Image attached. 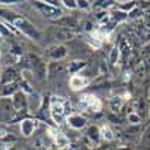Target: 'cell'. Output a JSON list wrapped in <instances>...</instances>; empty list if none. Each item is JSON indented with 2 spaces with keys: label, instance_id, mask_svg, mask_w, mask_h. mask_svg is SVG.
Wrapping results in <instances>:
<instances>
[{
  "label": "cell",
  "instance_id": "obj_1",
  "mask_svg": "<svg viewBox=\"0 0 150 150\" xmlns=\"http://www.w3.org/2000/svg\"><path fill=\"white\" fill-rule=\"evenodd\" d=\"M0 20L12 24V26L18 30V33H23L24 36H27L29 39H32L35 42H39L42 39V35H41L39 30L35 27V24L30 23L26 17L17 14V12H14V11L0 9Z\"/></svg>",
  "mask_w": 150,
  "mask_h": 150
},
{
  "label": "cell",
  "instance_id": "obj_2",
  "mask_svg": "<svg viewBox=\"0 0 150 150\" xmlns=\"http://www.w3.org/2000/svg\"><path fill=\"white\" fill-rule=\"evenodd\" d=\"M71 114H72V107L66 98L59 95L50 96V116H51V120L57 126L66 123Z\"/></svg>",
  "mask_w": 150,
  "mask_h": 150
},
{
  "label": "cell",
  "instance_id": "obj_3",
  "mask_svg": "<svg viewBox=\"0 0 150 150\" xmlns=\"http://www.w3.org/2000/svg\"><path fill=\"white\" fill-rule=\"evenodd\" d=\"M78 105L83 111H89V112H99L102 110V102L98 96L93 93H84L80 96Z\"/></svg>",
  "mask_w": 150,
  "mask_h": 150
},
{
  "label": "cell",
  "instance_id": "obj_4",
  "mask_svg": "<svg viewBox=\"0 0 150 150\" xmlns=\"http://www.w3.org/2000/svg\"><path fill=\"white\" fill-rule=\"evenodd\" d=\"M29 57H30V72L38 80H41V81L47 80V77H48V65L41 57H38L36 54H29Z\"/></svg>",
  "mask_w": 150,
  "mask_h": 150
},
{
  "label": "cell",
  "instance_id": "obj_5",
  "mask_svg": "<svg viewBox=\"0 0 150 150\" xmlns=\"http://www.w3.org/2000/svg\"><path fill=\"white\" fill-rule=\"evenodd\" d=\"M33 8L39 12V14L48 20H57L60 18L62 15H63V11H62L60 8H56V6H51L50 3L47 2H33Z\"/></svg>",
  "mask_w": 150,
  "mask_h": 150
},
{
  "label": "cell",
  "instance_id": "obj_6",
  "mask_svg": "<svg viewBox=\"0 0 150 150\" xmlns=\"http://www.w3.org/2000/svg\"><path fill=\"white\" fill-rule=\"evenodd\" d=\"M17 110L14 108L11 98H0V123L9 125L12 117L15 116Z\"/></svg>",
  "mask_w": 150,
  "mask_h": 150
},
{
  "label": "cell",
  "instance_id": "obj_7",
  "mask_svg": "<svg viewBox=\"0 0 150 150\" xmlns=\"http://www.w3.org/2000/svg\"><path fill=\"white\" fill-rule=\"evenodd\" d=\"M48 137H50V140H51L53 146L59 150H65L71 146L69 138L62 131H59L57 128H48Z\"/></svg>",
  "mask_w": 150,
  "mask_h": 150
},
{
  "label": "cell",
  "instance_id": "obj_8",
  "mask_svg": "<svg viewBox=\"0 0 150 150\" xmlns=\"http://www.w3.org/2000/svg\"><path fill=\"white\" fill-rule=\"evenodd\" d=\"M50 36L53 38V39H57V41H71L74 39L75 36H77V32L74 30V27H51V30H50Z\"/></svg>",
  "mask_w": 150,
  "mask_h": 150
},
{
  "label": "cell",
  "instance_id": "obj_9",
  "mask_svg": "<svg viewBox=\"0 0 150 150\" xmlns=\"http://www.w3.org/2000/svg\"><path fill=\"white\" fill-rule=\"evenodd\" d=\"M38 128H39V120H36L33 117H27L20 123V132H21V135L24 137V138L32 137L36 132Z\"/></svg>",
  "mask_w": 150,
  "mask_h": 150
},
{
  "label": "cell",
  "instance_id": "obj_10",
  "mask_svg": "<svg viewBox=\"0 0 150 150\" xmlns=\"http://www.w3.org/2000/svg\"><path fill=\"white\" fill-rule=\"evenodd\" d=\"M45 54L51 62H62L68 56V48L65 45H62V44H56L53 47H50Z\"/></svg>",
  "mask_w": 150,
  "mask_h": 150
},
{
  "label": "cell",
  "instance_id": "obj_11",
  "mask_svg": "<svg viewBox=\"0 0 150 150\" xmlns=\"http://www.w3.org/2000/svg\"><path fill=\"white\" fill-rule=\"evenodd\" d=\"M69 89L74 90V92H81L84 90L87 86L90 84V80L86 77V75H81V74H77V75H72V77H69Z\"/></svg>",
  "mask_w": 150,
  "mask_h": 150
},
{
  "label": "cell",
  "instance_id": "obj_12",
  "mask_svg": "<svg viewBox=\"0 0 150 150\" xmlns=\"http://www.w3.org/2000/svg\"><path fill=\"white\" fill-rule=\"evenodd\" d=\"M86 140L89 141L92 146L98 147L102 141V135H101V126L98 125H89L86 129Z\"/></svg>",
  "mask_w": 150,
  "mask_h": 150
},
{
  "label": "cell",
  "instance_id": "obj_13",
  "mask_svg": "<svg viewBox=\"0 0 150 150\" xmlns=\"http://www.w3.org/2000/svg\"><path fill=\"white\" fill-rule=\"evenodd\" d=\"M20 75L14 66H6L2 72H0V86H6L11 83H17L20 81Z\"/></svg>",
  "mask_w": 150,
  "mask_h": 150
},
{
  "label": "cell",
  "instance_id": "obj_14",
  "mask_svg": "<svg viewBox=\"0 0 150 150\" xmlns=\"http://www.w3.org/2000/svg\"><path fill=\"white\" fill-rule=\"evenodd\" d=\"M66 125L75 131H83V129H87V126H89L87 125V119L84 116L78 114V112H72L66 120Z\"/></svg>",
  "mask_w": 150,
  "mask_h": 150
},
{
  "label": "cell",
  "instance_id": "obj_15",
  "mask_svg": "<svg viewBox=\"0 0 150 150\" xmlns=\"http://www.w3.org/2000/svg\"><path fill=\"white\" fill-rule=\"evenodd\" d=\"M11 99H12V104H14V108L17 111H26V112H29V95L27 93H24L23 90H20Z\"/></svg>",
  "mask_w": 150,
  "mask_h": 150
},
{
  "label": "cell",
  "instance_id": "obj_16",
  "mask_svg": "<svg viewBox=\"0 0 150 150\" xmlns=\"http://www.w3.org/2000/svg\"><path fill=\"white\" fill-rule=\"evenodd\" d=\"M21 90V80L17 83H11L6 86H0V96L2 98H12L15 93Z\"/></svg>",
  "mask_w": 150,
  "mask_h": 150
},
{
  "label": "cell",
  "instance_id": "obj_17",
  "mask_svg": "<svg viewBox=\"0 0 150 150\" xmlns=\"http://www.w3.org/2000/svg\"><path fill=\"white\" fill-rule=\"evenodd\" d=\"M65 72L68 74L66 66L62 63V62H50L48 65V77L53 78V77H60V75H65Z\"/></svg>",
  "mask_w": 150,
  "mask_h": 150
},
{
  "label": "cell",
  "instance_id": "obj_18",
  "mask_svg": "<svg viewBox=\"0 0 150 150\" xmlns=\"http://www.w3.org/2000/svg\"><path fill=\"white\" fill-rule=\"evenodd\" d=\"M42 105H44V99L39 93L33 92L29 95V112H38Z\"/></svg>",
  "mask_w": 150,
  "mask_h": 150
},
{
  "label": "cell",
  "instance_id": "obj_19",
  "mask_svg": "<svg viewBox=\"0 0 150 150\" xmlns=\"http://www.w3.org/2000/svg\"><path fill=\"white\" fill-rule=\"evenodd\" d=\"M126 98H129L128 93H123V95H117L114 98H111L110 101H108V105H110V110L112 112H119L123 105H125V101H126Z\"/></svg>",
  "mask_w": 150,
  "mask_h": 150
},
{
  "label": "cell",
  "instance_id": "obj_20",
  "mask_svg": "<svg viewBox=\"0 0 150 150\" xmlns=\"http://www.w3.org/2000/svg\"><path fill=\"white\" fill-rule=\"evenodd\" d=\"M86 68V62H83V60H72V62H69V63L66 65V69H68V75H77V74H80L81 72V69H84Z\"/></svg>",
  "mask_w": 150,
  "mask_h": 150
},
{
  "label": "cell",
  "instance_id": "obj_21",
  "mask_svg": "<svg viewBox=\"0 0 150 150\" xmlns=\"http://www.w3.org/2000/svg\"><path fill=\"white\" fill-rule=\"evenodd\" d=\"M128 20V14L123 12L120 9H114L112 12H110V21L114 23V24H119V23H123Z\"/></svg>",
  "mask_w": 150,
  "mask_h": 150
},
{
  "label": "cell",
  "instance_id": "obj_22",
  "mask_svg": "<svg viewBox=\"0 0 150 150\" xmlns=\"http://www.w3.org/2000/svg\"><path fill=\"white\" fill-rule=\"evenodd\" d=\"M117 47H119L120 53H122V57L126 60L128 56L131 54V44H129V41L126 39V38H122V39H120V44H119Z\"/></svg>",
  "mask_w": 150,
  "mask_h": 150
},
{
  "label": "cell",
  "instance_id": "obj_23",
  "mask_svg": "<svg viewBox=\"0 0 150 150\" xmlns=\"http://www.w3.org/2000/svg\"><path fill=\"white\" fill-rule=\"evenodd\" d=\"M101 135H102L104 141H112L116 138V134H114V131L111 129L110 125H104V126H101Z\"/></svg>",
  "mask_w": 150,
  "mask_h": 150
},
{
  "label": "cell",
  "instance_id": "obj_24",
  "mask_svg": "<svg viewBox=\"0 0 150 150\" xmlns=\"http://www.w3.org/2000/svg\"><path fill=\"white\" fill-rule=\"evenodd\" d=\"M122 57V53H120V50H119V47L116 45V47H112L111 50H110V57H108V60H110V65H117V62H119V59Z\"/></svg>",
  "mask_w": 150,
  "mask_h": 150
},
{
  "label": "cell",
  "instance_id": "obj_25",
  "mask_svg": "<svg viewBox=\"0 0 150 150\" xmlns=\"http://www.w3.org/2000/svg\"><path fill=\"white\" fill-rule=\"evenodd\" d=\"M137 2H119L117 3V9L123 11V12H126V14H129V12H132L135 8H137Z\"/></svg>",
  "mask_w": 150,
  "mask_h": 150
},
{
  "label": "cell",
  "instance_id": "obj_26",
  "mask_svg": "<svg viewBox=\"0 0 150 150\" xmlns=\"http://www.w3.org/2000/svg\"><path fill=\"white\" fill-rule=\"evenodd\" d=\"M141 120H143V117L138 114V112H135V111L128 112V122L131 125H138V123H141Z\"/></svg>",
  "mask_w": 150,
  "mask_h": 150
},
{
  "label": "cell",
  "instance_id": "obj_27",
  "mask_svg": "<svg viewBox=\"0 0 150 150\" xmlns=\"http://www.w3.org/2000/svg\"><path fill=\"white\" fill-rule=\"evenodd\" d=\"M9 35H12V33L9 32L6 23H5L3 20H0V38H6V36H9Z\"/></svg>",
  "mask_w": 150,
  "mask_h": 150
},
{
  "label": "cell",
  "instance_id": "obj_28",
  "mask_svg": "<svg viewBox=\"0 0 150 150\" xmlns=\"http://www.w3.org/2000/svg\"><path fill=\"white\" fill-rule=\"evenodd\" d=\"M141 144L150 147V126H149V128L144 131V134L141 135Z\"/></svg>",
  "mask_w": 150,
  "mask_h": 150
},
{
  "label": "cell",
  "instance_id": "obj_29",
  "mask_svg": "<svg viewBox=\"0 0 150 150\" xmlns=\"http://www.w3.org/2000/svg\"><path fill=\"white\" fill-rule=\"evenodd\" d=\"M62 5L68 9H77L78 8V3L77 0H62Z\"/></svg>",
  "mask_w": 150,
  "mask_h": 150
},
{
  "label": "cell",
  "instance_id": "obj_30",
  "mask_svg": "<svg viewBox=\"0 0 150 150\" xmlns=\"http://www.w3.org/2000/svg\"><path fill=\"white\" fill-rule=\"evenodd\" d=\"M77 3L80 9H89L92 6V2H89V0H77Z\"/></svg>",
  "mask_w": 150,
  "mask_h": 150
},
{
  "label": "cell",
  "instance_id": "obj_31",
  "mask_svg": "<svg viewBox=\"0 0 150 150\" xmlns=\"http://www.w3.org/2000/svg\"><path fill=\"white\" fill-rule=\"evenodd\" d=\"M65 150H90L87 146H83V144H71L68 149H65Z\"/></svg>",
  "mask_w": 150,
  "mask_h": 150
},
{
  "label": "cell",
  "instance_id": "obj_32",
  "mask_svg": "<svg viewBox=\"0 0 150 150\" xmlns=\"http://www.w3.org/2000/svg\"><path fill=\"white\" fill-rule=\"evenodd\" d=\"M18 3H21L20 0H0V5H3V6H12V5H18Z\"/></svg>",
  "mask_w": 150,
  "mask_h": 150
},
{
  "label": "cell",
  "instance_id": "obj_33",
  "mask_svg": "<svg viewBox=\"0 0 150 150\" xmlns=\"http://www.w3.org/2000/svg\"><path fill=\"white\" fill-rule=\"evenodd\" d=\"M5 150H18V149H17L15 146H9V147H8V149H5Z\"/></svg>",
  "mask_w": 150,
  "mask_h": 150
},
{
  "label": "cell",
  "instance_id": "obj_34",
  "mask_svg": "<svg viewBox=\"0 0 150 150\" xmlns=\"http://www.w3.org/2000/svg\"><path fill=\"white\" fill-rule=\"evenodd\" d=\"M0 60H2V48H0Z\"/></svg>",
  "mask_w": 150,
  "mask_h": 150
},
{
  "label": "cell",
  "instance_id": "obj_35",
  "mask_svg": "<svg viewBox=\"0 0 150 150\" xmlns=\"http://www.w3.org/2000/svg\"><path fill=\"white\" fill-rule=\"evenodd\" d=\"M0 98H2V96H0Z\"/></svg>",
  "mask_w": 150,
  "mask_h": 150
}]
</instances>
